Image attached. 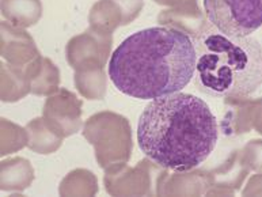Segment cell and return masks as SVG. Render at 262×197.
<instances>
[{
  "instance_id": "obj_1",
  "label": "cell",
  "mask_w": 262,
  "mask_h": 197,
  "mask_svg": "<svg viewBox=\"0 0 262 197\" xmlns=\"http://www.w3.org/2000/svg\"><path fill=\"white\" fill-rule=\"evenodd\" d=\"M107 74L118 91L141 101L182 91L196 74L194 41L168 26L139 30L116 48Z\"/></svg>"
},
{
  "instance_id": "obj_2",
  "label": "cell",
  "mask_w": 262,
  "mask_h": 197,
  "mask_svg": "<svg viewBox=\"0 0 262 197\" xmlns=\"http://www.w3.org/2000/svg\"><path fill=\"white\" fill-rule=\"evenodd\" d=\"M136 135L140 150L154 163L172 171H189L213 152L219 125L204 99L178 91L149 101Z\"/></svg>"
},
{
  "instance_id": "obj_3",
  "label": "cell",
  "mask_w": 262,
  "mask_h": 197,
  "mask_svg": "<svg viewBox=\"0 0 262 197\" xmlns=\"http://www.w3.org/2000/svg\"><path fill=\"white\" fill-rule=\"evenodd\" d=\"M194 86L212 98H247L262 86V43L253 36L231 37L209 22L193 38Z\"/></svg>"
},
{
  "instance_id": "obj_4",
  "label": "cell",
  "mask_w": 262,
  "mask_h": 197,
  "mask_svg": "<svg viewBox=\"0 0 262 197\" xmlns=\"http://www.w3.org/2000/svg\"><path fill=\"white\" fill-rule=\"evenodd\" d=\"M208 22L231 37H249L262 28V0H204Z\"/></svg>"
}]
</instances>
